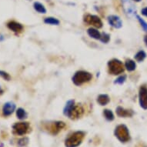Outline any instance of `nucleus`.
<instances>
[{"label": "nucleus", "mask_w": 147, "mask_h": 147, "mask_svg": "<svg viewBox=\"0 0 147 147\" xmlns=\"http://www.w3.org/2000/svg\"><path fill=\"white\" fill-rule=\"evenodd\" d=\"M75 106V101L73 99H71V100H69V101L66 102L65 106V108L63 109V113L65 116H67L69 113V112L71 111V109H72V107Z\"/></svg>", "instance_id": "obj_17"}, {"label": "nucleus", "mask_w": 147, "mask_h": 147, "mask_svg": "<svg viewBox=\"0 0 147 147\" xmlns=\"http://www.w3.org/2000/svg\"><path fill=\"white\" fill-rule=\"evenodd\" d=\"M3 40H4V37L2 35H0V42L3 41Z\"/></svg>", "instance_id": "obj_30"}, {"label": "nucleus", "mask_w": 147, "mask_h": 147, "mask_svg": "<svg viewBox=\"0 0 147 147\" xmlns=\"http://www.w3.org/2000/svg\"><path fill=\"white\" fill-rule=\"evenodd\" d=\"M86 133L82 131H76L69 136L65 140V146L66 147L79 146L84 140Z\"/></svg>", "instance_id": "obj_1"}, {"label": "nucleus", "mask_w": 147, "mask_h": 147, "mask_svg": "<svg viewBox=\"0 0 147 147\" xmlns=\"http://www.w3.org/2000/svg\"><path fill=\"white\" fill-rule=\"evenodd\" d=\"M31 130L30 125L27 122L16 123L12 125V133L16 136H24Z\"/></svg>", "instance_id": "obj_4"}, {"label": "nucleus", "mask_w": 147, "mask_h": 147, "mask_svg": "<svg viewBox=\"0 0 147 147\" xmlns=\"http://www.w3.org/2000/svg\"><path fill=\"white\" fill-rule=\"evenodd\" d=\"M144 42L146 44V46H147V35H146L144 37Z\"/></svg>", "instance_id": "obj_29"}, {"label": "nucleus", "mask_w": 147, "mask_h": 147, "mask_svg": "<svg viewBox=\"0 0 147 147\" xmlns=\"http://www.w3.org/2000/svg\"><path fill=\"white\" fill-rule=\"evenodd\" d=\"M110 101V98L107 94L99 95L97 98V102L101 106H106Z\"/></svg>", "instance_id": "obj_15"}, {"label": "nucleus", "mask_w": 147, "mask_h": 147, "mask_svg": "<svg viewBox=\"0 0 147 147\" xmlns=\"http://www.w3.org/2000/svg\"><path fill=\"white\" fill-rule=\"evenodd\" d=\"M92 78L91 73L86 71H78L72 77V82L76 86H81L82 84L90 81Z\"/></svg>", "instance_id": "obj_3"}, {"label": "nucleus", "mask_w": 147, "mask_h": 147, "mask_svg": "<svg viewBox=\"0 0 147 147\" xmlns=\"http://www.w3.org/2000/svg\"><path fill=\"white\" fill-rule=\"evenodd\" d=\"M134 57H135L136 60L140 63V62H142V61L146 59V53L142 50L139 51V52L136 54Z\"/></svg>", "instance_id": "obj_21"}, {"label": "nucleus", "mask_w": 147, "mask_h": 147, "mask_svg": "<svg viewBox=\"0 0 147 147\" xmlns=\"http://www.w3.org/2000/svg\"><path fill=\"white\" fill-rule=\"evenodd\" d=\"M84 21L86 23L89 25H91L92 26L96 28H102V22L100 20V18L97 16L94 15H86L84 17Z\"/></svg>", "instance_id": "obj_6"}, {"label": "nucleus", "mask_w": 147, "mask_h": 147, "mask_svg": "<svg viewBox=\"0 0 147 147\" xmlns=\"http://www.w3.org/2000/svg\"><path fill=\"white\" fill-rule=\"evenodd\" d=\"M142 14L143 15V16H145L147 17V7H145L143 8L142 9Z\"/></svg>", "instance_id": "obj_28"}, {"label": "nucleus", "mask_w": 147, "mask_h": 147, "mask_svg": "<svg viewBox=\"0 0 147 147\" xmlns=\"http://www.w3.org/2000/svg\"><path fill=\"white\" fill-rule=\"evenodd\" d=\"M114 134L121 142L125 143L130 140L129 132L127 126L125 125H119L118 126H116Z\"/></svg>", "instance_id": "obj_2"}, {"label": "nucleus", "mask_w": 147, "mask_h": 147, "mask_svg": "<svg viewBox=\"0 0 147 147\" xmlns=\"http://www.w3.org/2000/svg\"><path fill=\"white\" fill-rule=\"evenodd\" d=\"M116 114L119 117H132L134 115V112L131 109H125L118 106L116 108Z\"/></svg>", "instance_id": "obj_14"}, {"label": "nucleus", "mask_w": 147, "mask_h": 147, "mask_svg": "<svg viewBox=\"0 0 147 147\" xmlns=\"http://www.w3.org/2000/svg\"><path fill=\"white\" fill-rule=\"evenodd\" d=\"M103 115L105 116V118L108 121H113L114 120V115L113 113V112L109 109H105L103 111Z\"/></svg>", "instance_id": "obj_23"}, {"label": "nucleus", "mask_w": 147, "mask_h": 147, "mask_svg": "<svg viewBox=\"0 0 147 147\" xmlns=\"http://www.w3.org/2000/svg\"><path fill=\"white\" fill-rule=\"evenodd\" d=\"M99 40H100L102 42H103V43H108L109 42V40H110V36H109V34L103 32L102 34H101V37H100Z\"/></svg>", "instance_id": "obj_25"}, {"label": "nucleus", "mask_w": 147, "mask_h": 147, "mask_svg": "<svg viewBox=\"0 0 147 147\" xmlns=\"http://www.w3.org/2000/svg\"><path fill=\"white\" fill-rule=\"evenodd\" d=\"M109 72L111 73L112 75H119L123 73L124 71V65L121 61L118 59H113L108 63Z\"/></svg>", "instance_id": "obj_5"}, {"label": "nucleus", "mask_w": 147, "mask_h": 147, "mask_svg": "<svg viewBox=\"0 0 147 147\" xmlns=\"http://www.w3.org/2000/svg\"><path fill=\"white\" fill-rule=\"evenodd\" d=\"M16 116L17 118L19 119H26L27 116H28V114L26 112L24 109L22 108H19L16 110Z\"/></svg>", "instance_id": "obj_20"}, {"label": "nucleus", "mask_w": 147, "mask_h": 147, "mask_svg": "<svg viewBox=\"0 0 147 147\" xmlns=\"http://www.w3.org/2000/svg\"><path fill=\"white\" fill-rule=\"evenodd\" d=\"M65 127V123L61 122V121H56V122H53V123H50L48 127H47V129H48V131L51 134L56 135Z\"/></svg>", "instance_id": "obj_7"}, {"label": "nucleus", "mask_w": 147, "mask_h": 147, "mask_svg": "<svg viewBox=\"0 0 147 147\" xmlns=\"http://www.w3.org/2000/svg\"><path fill=\"white\" fill-rule=\"evenodd\" d=\"M123 9L128 16L132 17L136 14V9L129 0H123Z\"/></svg>", "instance_id": "obj_10"}, {"label": "nucleus", "mask_w": 147, "mask_h": 147, "mask_svg": "<svg viewBox=\"0 0 147 147\" xmlns=\"http://www.w3.org/2000/svg\"><path fill=\"white\" fill-rule=\"evenodd\" d=\"M44 22L46 23V24H49V25H59L60 22H59V20H58L56 18H53V17H48V18H46L45 20H44Z\"/></svg>", "instance_id": "obj_22"}, {"label": "nucleus", "mask_w": 147, "mask_h": 147, "mask_svg": "<svg viewBox=\"0 0 147 147\" xmlns=\"http://www.w3.org/2000/svg\"><path fill=\"white\" fill-rule=\"evenodd\" d=\"M34 9L36 10V12H38L39 13H42V14H45L46 13V9L45 6H44L42 4H41L40 3H38V2H36L34 3Z\"/></svg>", "instance_id": "obj_19"}, {"label": "nucleus", "mask_w": 147, "mask_h": 147, "mask_svg": "<svg viewBox=\"0 0 147 147\" xmlns=\"http://www.w3.org/2000/svg\"><path fill=\"white\" fill-rule=\"evenodd\" d=\"M29 141V140L28 137L21 138V139H20V140H18V142H17V146L19 147H24L28 145Z\"/></svg>", "instance_id": "obj_24"}, {"label": "nucleus", "mask_w": 147, "mask_h": 147, "mask_svg": "<svg viewBox=\"0 0 147 147\" xmlns=\"http://www.w3.org/2000/svg\"><path fill=\"white\" fill-rule=\"evenodd\" d=\"M7 27L15 33H20L23 31V26L15 21H10L7 23Z\"/></svg>", "instance_id": "obj_13"}, {"label": "nucleus", "mask_w": 147, "mask_h": 147, "mask_svg": "<svg viewBox=\"0 0 147 147\" xmlns=\"http://www.w3.org/2000/svg\"><path fill=\"white\" fill-rule=\"evenodd\" d=\"M87 33L91 38L95 39H99L101 37V33L96 28H90L87 30Z\"/></svg>", "instance_id": "obj_16"}, {"label": "nucleus", "mask_w": 147, "mask_h": 147, "mask_svg": "<svg viewBox=\"0 0 147 147\" xmlns=\"http://www.w3.org/2000/svg\"><path fill=\"white\" fill-rule=\"evenodd\" d=\"M136 18H137V20H139V22H140V23L142 26V29H144L145 31L147 32V22H145L144 20H142V18L140 16H138V15H136Z\"/></svg>", "instance_id": "obj_27"}, {"label": "nucleus", "mask_w": 147, "mask_h": 147, "mask_svg": "<svg viewBox=\"0 0 147 147\" xmlns=\"http://www.w3.org/2000/svg\"><path fill=\"white\" fill-rule=\"evenodd\" d=\"M125 69L129 71V72H132V71H134L136 68V64L133 60L132 59H127L125 61Z\"/></svg>", "instance_id": "obj_18"}, {"label": "nucleus", "mask_w": 147, "mask_h": 147, "mask_svg": "<svg viewBox=\"0 0 147 147\" xmlns=\"http://www.w3.org/2000/svg\"><path fill=\"white\" fill-rule=\"evenodd\" d=\"M2 72H3V71H2V70H0V76H1V74H2Z\"/></svg>", "instance_id": "obj_32"}, {"label": "nucleus", "mask_w": 147, "mask_h": 147, "mask_svg": "<svg viewBox=\"0 0 147 147\" xmlns=\"http://www.w3.org/2000/svg\"><path fill=\"white\" fill-rule=\"evenodd\" d=\"M139 102L143 109H147V87L142 86L139 91Z\"/></svg>", "instance_id": "obj_8"}, {"label": "nucleus", "mask_w": 147, "mask_h": 147, "mask_svg": "<svg viewBox=\"0 0 147 147\" xmlns=\"http://www.w3.org/2000/svg\"><path fill=\"white\" fill-rule=\"evenodd\" d=\"M16 104L12 102H7L3 107V114L4 116H9L13 113L16 109Z\"/></svg>", "instance_id": "obj_11"}, {"label": "nucleus", "mask_w": 147, "mask_h": 147, "mask_svg": "<svg viewBox=\"0 0 147 147\" xmlns=\"http://www.w3.org/2000/svg\"><path fill=\"white\" fill-rule=\"evenodd\" d=\"M83 113H84V109L82 108V106L80 105H75L72 107L67 116L71 119H77L82 117Z\"/></svg>", "instance_id": "obj_9"}, {"label": "nucleus", "mask_w": 147, "mask_h": 147, "mask_svg": "<svg viewBox=\"0 0 147 147\" xmlns=\"http://www.w3.org/2000/svg\"><path fill=\"white\" fill-rule=\"evenodd\" d=\"M0 147H1V146H0Z\"/></svg>", "instance_id": "obj_33"}, {"label": "nucleus", "mask_w": 147, "mask_h": 147, "mask_svg": "<svg viewBox=\"0 0 147 147\" xmlns=\"http://www.w3.org/2000/svg\"><path fill=\"white\" fill-rule=\"evenodd\" d=\"M108 22L111 26L116 29H120L123 26V22L120 18L117 16H109L108 17Z\"/></svg>", "instance_id": "obj_12"}, {"label": "nucleus", "mask_w": 147, "mask_h": 147, "mask_svg": "<svg viewBox=\"0 0 147 147\" xmlns=\"http://www.w3.org/2000/svg\"><path fill=\"white\" fill-rule=\"evenodd\" d=\"M133 1H135V2H140V1H142V0H133Z\"/></svg>", "instance_id": "obj_31"}, {"label": "nucleus", "mask_w": 147, "mask_h": 147, "mask_svg": "<svg viewBox=\"0 0 147 147\" xmlns=\"http://www.w3.org/2000/svg\"><path fill=\"white\" fill-rule=\"evenodd\" d=\"M125 80H126V75L120 76H119V77L114 81V83H115V84L122 85L125 82Z\"/></svg>", "instance_id": "obj_26"}]
</instances>
